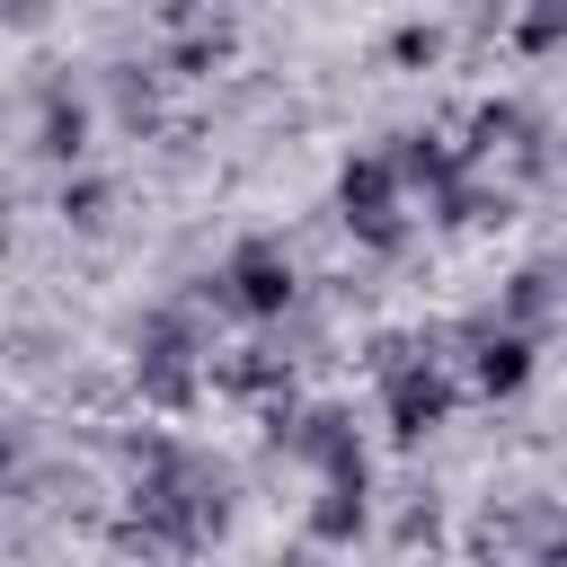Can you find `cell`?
Returning <instances> with one entry per match:
<instances>
[{
    "label": "cell",
    "instance_id": "6da1fadb",
    "mask_svg": "<svg viewBox=\"0 0 567 567\" xmlns=\"http://www.w3.org/2000/svg\"><path fill=\"white\" fill-rule=\"evenodd\" d=\"M80 133H89V115H80V106H53V124H44V151H53V159H80Z\"/></svg>",
    "mask_w": 567,
    "mask_h": 567
}]
</instances>
